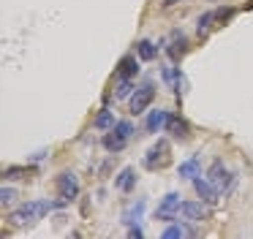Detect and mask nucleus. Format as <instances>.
<instances>
[{
	"label": "nucleus",
	"instance_id": "nucleus-1",
	"mask_svg": "<svg viewBox=\"0 0 253 239\" xmlns=\"http://www.w3.org/2000/svg\"><path fill=\"white\" fill-rule=\"evenodd\" d=\"M68 201L66 199H60V201H28V204H22L19 209H14L11 212V223L14 226H28V223H33V220H41V217L46 215V212H52V209H60V206H66Z\"/></svg>",
	"mask_w": 253,
	"mask_h": 239
},
{
	"label": "nucleus",
	"instance_id": "nucleus-2",
	"mask_svg": "<svg viewBox=\"0 0 253 239\" xmlns=\"http://www.w3.org/2000/svg\"><path fill=\"white\" fill-rule=\"evenodd\" d=\"M169 152H171L169 141H166V139H158L147 152H144V158H142L144 168H150V171H155V168H164L166 163H169Z\"/></svg>",
	"mask_w": 253,
	"mask_h": 239
},
{
	"label": "nucleus",
	"instance_id": "nucleus-3",
	"mask_svg": "<svg viewBox=\"0 0 253 239\" xmlns=\"http://www.w3.org/2000/svg\"><path fill=\"white\" fill-rule=\"evenodd\" d=\"M182 196L180 193H166L164 199H161V204H158V209H155V220H161V223H174L177 217H180V206H182Z\"/></svg>",
	"mask_w": 253,
	"mask_h": 239
},
{
	"label": "nucleus",
	"instance_id": "nucleus-4",
	"mask_svg": "<svg viewBox=\"0 0 253 239\" xmlns=\"http://www.w3.org/2000/svg\"><path fill=\"white\" fill-rule=\"evenodd\" d=\"M153 101H155V87H153V81H144L131 95V114H144Z\"/></svg>",
	"mask_w": 253,
	"mask_h": 239
},
{
	"label": "nucleus",
	"instance_id": "nucleus-5",
	"mask_svg": "<svg viewBox=\"0 0 253 239\" xmlns=\"http://www.w3.org/2000/svg\"><path fill=\"white\" fill-rule=\"evenodd\" d=\"M55 185H57V193H60V199H66L68 204H71V201L79 196V177H77L74 171H63V174H57Z\"/></svg>",
	"mask_w": 253,
	"mask_h": 239
},
{
	"label": "nucleus",
	"instance_id": "nucleus-6",
	"mask_svg": "<svg viewBox=\"0 0 253 239\" xmlns=\"http://www.w3.org/2000/svg\"><path fill=\"white\" fill-rule=\"evenodd\" d=\"M207 179H210V182H212L218 190H223V193H229V190H231V185H234V174H229V171H226L223 160H215L212 166H210Z\"/></svg>",
	"mask_w": 253,
	"mask_h": 239
},
{
	"label": "nucleus",
	"instance_id": "nucleus-7",
	"mask_svg": "<svg viewBox=\"0 0 253 239\" xmlns=\"http://www.w3.org/2000/svg\"><path fill=\"white\" fill-rule=\"evenodd\" d=\"M191 182H193V190H196V196L204 201V204H218V199H220V196H218V188H215L210 179L193 177Z\"/></svg>",
	"mask_w": 253,
	"mask_h": 239
},
{
	"label": "nucleus",
	"instance_id": "nucleus-8",
	"mask_svg": "<svg viewBox=\"0 0 253 239\" xmlns=\"http://www.w3.org/2000/svg\"><path fill=\"white\" fill-rule=\"evenodd\" d=\"M166 133H169L171 139H180V141H185L188 136H191V128H188V122L180 117V114H171V112H169V122H166Z\"/></svg>",
	"mask_w": 253,
	"mask_h": 239
},
{
	"label": "nucleus",
	"instance_id": "nucleus-9",
	"mask_svg": "<svg viewBox=\"0 0 253 239\" xmlns=\"http://www.w3.org/2000/svg\"><path fill=\"white\" fill-rule=\"evenodd\" d=\"M161 76H164V81L174 90V95L180 98L182 95V87H185V79H182V71L174 68V65H164L161 68Z\"/></svg>",
	"mask_w": 253,
	"mask_h": 239
},
{
	"label": "nucleus",
	"instance_id": "nucleus-10",
	"mask_svg": "<svg viewBox=\"0 0 253 239\" xmlns=\"http://www.w3.org/2000/svg\"><path fill=\"white\" fill-rule=\"evenodd\" d=\"M180 215H182V220H188V223L204 220V215H207V209H204V201H182Z\"/></svg>",
	"mask_w": 253,
	"mask_h": 239
},
{
	"label": "nucleus",
	"instance_id": "nucleus-11",
	"mask_svg": "<svg viewBox=\"0 0 253 239\" xmlns=\"http://www.w3.org/2000/svg\"><path fill=\"white\" fill-rule=\"evenodd\" d=\"M101 144H104V150H106V152H112V155H117V152H123V150H126L128 139H126L123 133H117L115 128H109V133H104V139H101Z\"/></svg>",
	"mask_w": 253,
	"mask_h": 239
},
{
	"label": "nucleus",
	"instance_id": "nucleus-12",
	"mask_svg": "<svg viewBox=\"0 0 253 239\" xmlns=\"http://www.w3.org/2000/svg\"><path fill=\"white\" fill-rule=\"evenodd\" d=\"M166 52H169V57L177 63V60H180L182 54L188 52V38L182 36L180 30H174V33L169 36V46H166Z\"/></svg>",
	"mask_w": 253,
	"mask_h": 239
},
{
	"label": "nucleus",
	"instance_id": "nucleus-13",
	"mask_svg": "<svg viewBox=\"0 0 253 239\" xmlns=\"http://www.w3.org/2000/svg\"><path fill=\"white\" fill-rule=\"evenodd\" d=\"M166 122H169V112H164V109H155V112L147 114V122H144V128H147V133H161V130H166Z\"/></svg>",
	"mask_w": 253,
	"mask_h": 239
},
{
	"label": "nucleus",
	"instance_id": "nucleus-14",
	"mask_svg": "<svg viewBox=\"0 0 253 239\" xmlns=\"http://www.w3.org/2000/svg\"><path fill=\"white\" fill-rule=\"evenodd\" d=\"M115 188L120 190V193H131V190L136 188V171H133V168H123L115 177Z\"/></svg>",
	"mask_w": 253,
	"mask_h": 239
},
{
	"label": "nucleus",
	"instance_id": "nucleus-15",
	"mask_svg": "<svg viewBox=\"0 0 253 239\" xmlns=\"http://www.w3.org/2000/svg\"><path fill=\"white\" fill-rule=\"evenodd\" d=\"M144 209H147V201L139 199L136 204H131L126 212H123V223H126V226H136V223L144 217Z\"/></svg>",
	"mask_w": 253,
	"mask_h": 239
},
{
	"label": "nucleus",
	"instance_id": "nucleus-16",
	"mask_svg": "<svg viewBox=\"0 0 253 239\" xmlns=\"http://www.w3.org/2000/svg\"><path fill=\"white\" fill-rule=\"evenodd\" d=\"M136 74H139V60L133 57V54H126V57L117 63V76H120V79H133Z\"/></svg>",
	"mask_w": 253,
	"mask_h": 239
},
{
	"label": "nucleus",
	"instance_id": "nucleus-17",
	"mask_svg": "<svg viewBox=\"0 0 253 239\" xmlns=\"http://www.w3.org/2000/svg\"><path fill=\"white\" fill-rule=\"evenodd\" d=\"M199 171H202V160H199V155H193V158H188L185 163H180L177 177L180 179H193V177H199Z\"/></svg>",
	"mask_w": 253,
	"mask_h": 239
},
{
	"label": "nucleus",
	"instance_id": "nucleus-18",
	"mask_svg": "<svg viewBox=\"0 0 253 239\" xmlns=\"http://www.w3.org/2000/svg\"><path fill=\"white\" fill-rule=\"evenodd\" d=\"M36 174V168L33 166H8V168H3V179H30Z\"/></svg>",
	"mask_w": 253,
	"mask_h": 239
},
{
	"label": "nucleus",
	"instance_id": "nucleus-19",
	"mask_svg": "<svg viewBox=\"0 0 253 239\" xmlns=\"http://www.w3.org/2000/svg\"><path fill=\"white\" fill-rule=\"evenodd\" d=\"M136 54H139V60L150 63V60H155V57H158V49H155V43H153V41L142 38V41L136 43Z\"/></svg>",
	"mask_w": 253,
	"mask_h": 239
},
{
	"label": "nucleus",
	"instance_id": "nucleus-20",
	"mask_svg": "<svg viewBox=\"0 0 253 239\" xmlns=\"http://www.w3.org/2000/svg\"><path fill=\"white\" fill-rule=\"evenodd\" d=\"M193 228L191 226H185V223H171L169 228L164 231V239H180V237H193Z\"/></svg>",
	"mask_w": 253,
	"mask_h": 239
},
{
	"label": "nucleus",
	"instance_id": "nucleus-21",
	"mask_svg": "<svg viewBox=\"0 0 253 239\" xmlns=\"http://www.w3.org/2000/svg\"><path fill=\"white\" fill-rule=\"evenodd\" d=\"M93 128H95V130H109V128H115V114H112L109 109H101L98 117L93 120Z\"/></svg>",
	"mask_w": 253,
	"mask_h": 239
},
{
	"label": "nucleus",
	"instance_id": "nucleus-22",
	"mask_svg": "<svg viewBox=\"0 0 253 239\" xmlns=\"http://www.w3.org/2000/svg\"><path fill=\"white\" fill-rule=\"evenodd\" d=\"M212 25H215V11H204V14L196 19V33L204 38L210 30H212Z\"/></svg>",
	"mask_w": 253,
	"mask_h": 239
},
{
	"label": "nucleus",
	"instance_id": "nucleus-23",
	"mask_svg": "<svg viewBox=\"0 0 253 239\" xmlns=\"http://www.w3.org/2000/svg\"><path fill=\"white\" fill-rule=\"evenodd\" d=\"M133 90H136V84H133V79H120L115 87V98L117 101H126V98L133 95Z\"/></svg>",
	"mask_w": 253,
	"mask_h": 239
},
{
	"label": "nucleus",
	"instance_id": "nucleus-24",
	"mask_svg": "<svg viewBox=\"0 0 253 239\" xmlns=\"http://www.w3.org/2000/svg\"><path fill=\"white\" fill-rule=\"evenodd\" d=\"M115 130H117V133H123L126 139H131V136L136 133V128H133L131 120H120V122H115Z\"/></svg>",
	"mask_w": 253,
	"mask_h": 239
},
{
	"label": "nucleus",
	"instance_id": "nucleus-25",
	"mask_svg": "<svg viewBox=\"0 0 253 239\" xmlns=\"http://www.w3.org/2000/svg\"><path fill=\"white\" fill-rule=\"evenodd\" d=\"M14 199H17V190H14V188H6V185H3V190H0V204L8 206V204H14Z\"/></svg>",
	"mask_w": 253,
	"mask_h": 239
},
{
	"label": "nucleus",
	"instance_id": "nucleus-26",
	"mask_svg": "<svg viewBox=\"0 0 253 239\" xmlns=\"http://www.w3.org/2000/svg\"><path fill=\"white\" fill-rule=\"evenodd\" d=\"M231 14H234V8H218L215 11V22H229Z\"/></svg>",
	"mask_w": 253,
	"mask_h": 239
},
{
	"label": "nucleus",
	"instance_id": "nucleus-27",
	"mask_svg": "<svg viewBox=\"0 0 253 239\" xmlns=\"http://www.w3.org/2000/svg\"><path fill=\"white\" fill-rule=\"evenodd\" d=\"M128 237H133V239H142L144 237V231L139 228V223H136V226H128Z\"/></svg>",
	"mask_w": 253,
	"mask_h": 239
},
{
	"label": "nucleus",
	"instance_id": "nucleus-28",
	"mask_svg": "<svg viewBox=\"0 0 253 239\" xmlns=\"http://www.w3.org/2000/svg\"><path fill=\"white\" fill-rule=\"evenodd\" d=\"M174 3H180V0H164V5L169 8V5H174Z\"/></svg>",
	"mask_w": 253,
	"mask_h": 239
}]
</instances>
